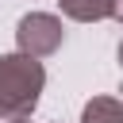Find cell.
<instances>
[{"mask_svg": "<svg viewBox=\"0 0 123 123\" xmlns=\"http://www.w3.org/2000/svg\"><path fill=\"white\" fill-rule=\"evenodd\" d=\"M46 88L42 58H31L23 50L0 54V119H31L38 108V96Z\"/></svg>", "mask_w": 123, "mask_h": 123, "instance_id": "1", "label": "cell"}, {"mask_svg": "<svg viewBox=\"0 0 123 123\" xmlns=\"http://www.w3.org/2000/svg\"><path fill=\"white\" fill-rule=\"evenodd\" d=\"M62 19L50 15V12H27L19 23H15V46L31 58H50L62 50Z\"/></svg>", "mask_w": 123, "mask_h": 123, "instance_id": "2", "label": "cell"}, {"mask_svg": "<svg viewBox=\"0 0 123 123\" xmlns=\"http://www.w3.org/2000/svg\"><path fill=\"white\" fill-rule=\"evenodd\" d=\"M58 8L77 23H100L115 15V0H58Z\"/></svg>", "mask_w": 123, "mask_h": 123, "instance_id": "3", "label": "cell"}, {"mask_svg": "<svg viewBox=\"0 0 123 123\" xmlns=\"http://www.w3.org/2000/svg\"><path fill=\"white\" fill-rule=\"evenodd\" d=\"M81 123H123V100H115V96H92L81 108Z\"/></svg>", "mask_w": 123, "mask_h": 123, "instance_id": "4", "label": "cell"}, {"mask_svg": "<svg viewBox=\"0 0 123 123\" xmlns=\"http://www.w3.org/2000/svg\"><path fill=\"white\" fill-rule=\"evenodd\" d=\"M111 19H119V23H123V0H115V15H111Z\"/></svg>", "mask_w": 123, "mask_h": 123, "instance_id": "5", "label": "cell"}, {"mask_svg": "<svg viewBox=\"0 0 123 123\" xmlns=\"http://www.w3.org/2000/svg\"><path fill=\"white\" fill-rule=\"evenodd\" d=\"M119 65H123V42H119Z\"/></svg>", "mask_w": 123, "mask_h": 123, "instance_id": "6", "label": "cell"}, {"mask_svg": "<svg viewBox=\"0 0 123 123\" xmlns=\"http://www.w3.org/2000/svg\"><path fill=\"white\" fill-rule=\"evenodd\" d=\"M12 123H27V119H12Z\"/></svg>", "mask_w": 123, "mask_h": 123, "instance_id": "7", "label": "cell"}]
</instances>
